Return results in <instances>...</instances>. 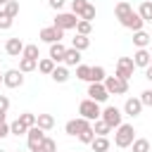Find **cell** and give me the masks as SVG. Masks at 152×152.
Segmentation results:
<instances>
[{"label":"cell","mask_w":152,"mask_h":152,"mask_svg":"<svg viewBox=\"0 0 152 152\" xmlns=\"http://www.w3.org/2000/svg\"><path fill=\"white\" fill-rule=\"evenodd\" d=\"M64 52H66V45H64V43H52V45H50V50H48V57H50L55 64H62Z\"/></svg>","instance_id":"2e32d148"},{"label":"cell","mask_w":152,"mask_h":152,"mask_svg":"<svg viewBox=\"0 0 152 152\" xmlns=\"http://www.w3.org/2000/svg\"><path fill=\"white\" fill-rule=\"evenodd\" d=\"M2 12H5L7 17H12V19H14V17L19 14V0H10V2L2 7Z\"/></svg>","instance_id":"1f68e13d"},{"label":"cell","mask_w":152,"mask_h":152,"mask_svg":"<svg viewBox=\"0 0 152 152\" xmlns=\"http://www.w3.org/2000/svg\"><path fill=\"white\" fill-rule=\"evenodd\" d=\"M7 135H10V124L7 121H0V140L7 138Z\"/></svg>","instance_id":"ee69618b"},{"label":"cell","mask_w":152,"mask_h":152,"mask_svg":"<svg viewBox=\"0 0 152 152\" xmlns=\"http://www.w3.org/2000/svg\"><path fill=\"white\" fill-rule=\"evenodd\" d=\"M109 138H104V135H95L93 138V142H90V147H93V152H109Z\"/></svg>","instance_id":"7402d4cb"},{"label":"cell","mask_w":152,"mask_h":152,"mask_svg":"<svg viewBox=\"0 0 152 152\" xmlns=\"http://www.w3.org/2000/svg\"><path fill=\"white\" fill-rule=\"evenodd\" d=\"M88 5H90V0H71V12H74L76 17H81Z\"/></svg>","instance_id":"e575fe53"},{"label":"cell","mask_w":152,"mask_h":152,"mask_svg":"<svg viewBox=\"0 0 152 152\" xmlns=\"http://www.w3.org/2000/svg\"><path fill=\"white\" fill-rule=\"evenodd\" d=\"M150 66H152V55H150Z\"/></svg>","instance_id":"c3c4849f"},{"label":"cell","mask_w":152,"mask_h":152,"mask_svg":"<svg viewBox=\"0 0 152 152\" xmlns=\"http://www.w3.org/2000/svg\"><path fill=\"white\" fill-rule=\"evenodd\" d=\"M104 78H107V71H104V66H100V64L90 66V83H102Z\"/></svg>","instance_id":"484cf974"},{"label":"cell","mask_w":152,"mask_h":152,"mask_svg":"<svg viewBox=\"0 0 152 152\" xmlns=\"http://www.w3.org/2000/svg\"><path fill=\"white\" fill-rule=\"evenodd\" d=\"M0 152H5V150H2V147H0Z\"/></svg>","instance_id":"f907efd6"},{"label":"cell","mask_w":152,"mask_h":152,"mask_svg":"<svg viewBox=\"0 0 152 152\" xmlns=\"http://www.w3.org/2000/svg\"><path fill=\"white\" fill-rule=\"evenodd\" d=\"M142 102H140V97H126V102H124V107H121V112H124V116H131V119H135V116H140L142 114Z\"/></svg>","instance_id":"7c38bea8"},{"label":"cell","mask_w":152,"mask_h":152,"mask_svg":"<svg viewBox=\"0 0 152 152\" xmlns=\"http://www.w3.org/2000/svg\"><path fill=\"white\" fill-rule=\"evenodd\" d=\"M43 140H45V131H43V128H38V126H31V128H28V133H26L28 152H38V150H40V145H43Z\"/></svg>","instance_id":"8992f818"},{"label":"cell","mask_w":152,"mask_h":152,"mask_svg":"<svg viewBox=\"0 0 152 152\" xmlns=\"http://www.w3.org/2000/svg\"><path fill=\"white\" fill-rule=\"evenodd\" d=\"M76 24H78V17H76L74 12H57V17H55V21H52V26H57V28H62V31L76 28Z\"/></svg>","instance_id":"52a82bcc"},{"label":"cell","mask_w":152,"mask_h":152,"mask_svg":"<svg viewBox=\"0 0 152 152\" xmlns=\"http://www.w3.org/2000/svg\"><path fill=\"white\" fill-rule=\"evenodd\" d=\"M150 55H152V52H150L147 48L135 50V52H133V57H131V59H133V64H135V69H147V66H150Z\"/></svg>","instance_id":"9a60e30c"},{"label":"cell","mask_w":152,"mask_h":152,"mask_svg":"<svg viewBox=\"0 0 152 152\" xmlns=\"http://www.w3.org/2000/svg\"><path fill=\"white\" fill-rule=\"evenodd\" d=\"M140 102H142V107H152V88L140 93Z\"/></svg>","instance_id":"b9f144b4"},{"label":"cell","mask_w":152,"mask_h":152,"mask_svg":"<svg viewBox=\"0 0 152 152\" xmlns=\"http://www.w3.org/2000/svg\"><path fill=\"white\" fill-rule=\"evenodd\" d=\"M86 95H88L93 102H97V104H102V102H107V100H109V93H107L104 83H88Z\"/></svg>","instance_id":"30bf717a"},{"label":"cell","mask_w":152,"mask_h":152,"mask_svg":"<svg viewBox=\"0 0 152 152\" xmlns=\"http://www.w3.org/2000/svg\"><path fill=\"white\" fill-rule=\"evenodd\" d=\"M150 40H152V36L142 28V31H135L133 33V45H135V50H142V48H150Z\"/></svg>","instance_id":"e0dca14e"},{"label":"cell","mask_w":152,"mask_h":152,"mask_svg":"<svg viewBox=\"0 0 152 152\" xmlns=\"http://www.w3.org/2000/svg\"><path fill=\"white\" fill-rule=\"evenodd\" d=\"M93 133H95V135H104V138H107V135L112 133V128H109L102 119H97V121H93Z\"/></svg>","instance_id":"f546056e"},{"label":"cell","mask_w":152,"mask_h":152,"mask_svg":"<svg viewBox=\"0 0 152 152\" xmlns=\"http://www.w3.org/2000/svg\"><path fill=\"white\" fill-rule=\"evenodd\" d=\"M2 86L5 88H21L24 86V74L19 69H7L2 71Z\"/></svg>","instance_id":"8fae6325"},{"label":"cell","mask_w":152,"mask_h":152,"mask_svg":"<svg viewBox=\"0 0 152 152\" xmlns=\"http://www.w3.org/2000/svg\"><path fill=\"white\" fill-rule=\"evenodd\" d=\"M14 152H21V150H14Z\"/></svg>","instance_id":"816d5d0a"},{"label":"cell","mask_w":152,"mask_h":152,"mask_svg":"<svg viewBox=\"0 0 152 152\" xmlns=\"http://www.w3.org/2000/svg\"><path fill=\"white\" fill-rule=\"evenodd\" d=\"M0 83H2V74H0Z\"/></svg>","instance_id":"681fc988"},{"label":"cell","mask_w":152,"mask_h":152,"mask_svg":"<svg viewBox=\"0 0 152 152\" xmlns=\"http://www.w3.org/2000/svg\"><path fill=\"white\" fill-rule=\"evenodd\" d=\"M145 78H147V81H152V66H147V69H145Z\"/></svg>","instance_id":"f6af8a7d"},{"label":"cell","mask_w":152,"mask_h":152,"mask_svg":"<svg viewBox=\"0 0 152 152\" xmlns=\"http://www.w3.org/2000/svg\"><path fill=\"white\" fill-rule=\"evenodd\" d=\"M48 5H50L55 12H62V7L66 5V0H48Z\"/></svg>","instance_id":"7bdbcfd3"},{"label":"cell","mask_w":152,"mask_h":152,"mask_svg":"<svg viewBox=\"0 0 152 152\" xmlns=\"http://www.w3.org/2000/svg\"><path fill=\"white\" fill-rule=\"evenodd\" d=\"M78 36H90V31H93V24L90 21H83V19H78V24H76V28H74Z\"/></svg>","instance_id":"d6a6232c"},{"label":"cell","mask_w":152,"mask_h":152,"mask_svg":"<svg viewBox=\"0 0 152 152\" xmlns=\"http://www.w3.org/2000/svg\"><path fill=\"white\" fill-rule=\"evenodd\" d=\"M76 78L90 83V66H88V64H78V66H76Z\"/></svg>","instance_id":"836d02e7"},{"label":"cell","mask_w":152,"mask_h":152,"mask_svg":"<svg viewBox=\"0 0 152 152\" xmlns=\"http://www.w3.org/2000/svg\"><path fill=\"white\" fill-rule=\"evenodd\" d=\"M7 2H10V0H0V10H2V7L7 5Z\"/></svg>","instance_id":"bcb514c9"},{"label":"cell","mask_w":152,"mask_h":152,"mask_svg":"<svg viewBox=\"0 0 152 152\" xmlns=\"http://www.w3.org/2000/svg\"><path fill=\"white\" fill-rule=\"evenodd\" d=\"M12 24H14V19H12V17H7V14L0 10V31H7V28H12Z\"/></svg>","instance_id":"ab89813d"},{"label":"cell","mask_w":152,"mask_h":152,"mask_svg":"<svg viewBox=\"0 0 152 152\" xmlns=\"http://www.w3.org/2000/svg\"><path fill=\"white\" fill-rule=\"evenodd\" d=\"M55 66H57V64H55L50 57H40V59H38V71H40V74H48V76H50Z\"/></svg>","instance_id":"83f0119b"},{"label":"cell","mask_w":152,"mask_h":152,"mask_svg":"<svg viewBox=\"0 0 152 152\" xmlns=\"http://www.w3.org/2000/svg\"><path fill=\"white\" fill-rule=\"evenodd\" d=\"M100 114H102V107H100L97 102H93L90 97H86V100H81V102H78V116H81V119L97 121V119H100Z\"/></svg>","instance_id":"7a4b0ae2"},{"label":"cell","mask_w":152,"mask_h":152,"mask_svg":"<svg viewBox=\"0 0 152 152\" xmlns=\"http://www.w3.org/2000/svg\"><path fill=\"white\" fill-rule=\"evenodd\" d=\"M95 14H97V12H95V5L90 2V5H88V7L83 10V14H81L78 19H83V21H90V24H93V19H95Z\"/></svg>","instance_id":"8d00e7d4"},{"label":"cell","mask_w":152,"mask_h":152,"mask_svg":"<svg viewBox=\"0 0 152 152\" xmlns=\"http://www.w3.org/2000/svg\"><path fill=\"white\" fill-rule=\"evenodd\" d=\"M150 36H152V33H150ZM150 52H152V40H150Z\"/></svg>","instance_id":"7dc6e473"},{"label":"cell","mask_w":152,"mask_h":152,"mask_svg":"<svg viewBox=\"0 0 152 152\" xmlns=\"http://www.w3.org/2000/svg\"><path fill=\"white\" fill-rule=\"evenodd\" d=\"M86 128H93V121H88V119H81V116H76V119H69L66 124H64V133L66 135H71V138H76L81 131H86Z\"/></svg>","instance_id":"5b68a950"},{"label":"cell","mask_w":152,"mask_h":152,"mask_svg":"<svg viewBox=\"0 0 152 152\" xmlns=\"http://www.w3.org/2000/svg\"><path fill=\"white\" fill-rule=\"evenodd\" d=\"M38 152H57V142L52 140V138H48L45 135V140H43V145H40V150Z\"/></svg>","instance_id":"f35d334b"},{"label":"cell","mask_w":152,"mask_h":152,"mask_svg":"<svg viewBox=\"0 0 152 152\" xmlns=\"http://www.w3.org/2000/svg\"><path fill=\"white\" fill-rule=\"evenodd\" d=\"M138 14H140V19L147 24V21H152V0H142L140 5H138V10H135Z\"/></svg>","instance_id":"603a6c76"},{"label":"cell","mask_w":152,"mask_h":152,"mask_svg":"<svg viewBox=\"0 0 152 152\" xmlns=\"http://www.w3.org/2000/svg\"><path fill=\"white\" fill-rule=\"evenodd\" d=\"M133 71H135V64H133L131 57H119V59H116V74H114V76H119V78H124V81H131Z\"/></svg>","instance_id":"9c48e42d"},{"label":"cell","mask_w":152,"mask_h":152,"mask_svg":"<svg viewBox=\"0 0 152 152\" xmlns=\"http://www.w3.org/2000/svg\"><path fill=\"white\" fill-rule=\"evenodd\" d=\"M36 69H38V59L19 57V71H21V74H28V71H36Z\"/></svg>","instance_id":"d4e9b609"},{"label":"cell","mask_w":152,"mask_h":152,"mask_svg":"<svg viewBox=\"0 0 152 152\" xmlns=\"http://www.w3.org/2000/svg\"><path fill=\"white\" fill-rule=\"evenodd\" d=\"M71 48H74V50H78V52H83V50H88V48H90V38H88V36H78V33H76V36L71 38Z\"/></svg>","instance_id":"cb8c5ba5"},{"label":"cell","mask_w":152,"mask_h":152,"mask_svg":"<svg viewBox=\"0 0 152 152\" xmlns=\"http://www.w3.org/2000/svg\"><path fill=\"white\" fill-rule=\"evenodd\" d=\"M81 52L78 50H74V48H66V52H64V59H62V64L64 66H78L81 64Z\"/></svg>","instance_id":"ac0fdd59"},{"label":"cell","mask_w":152,"mask_h":152,"mask_svg":"<svg viewBox=\"0 0 152 152\" xmlns=\"http://www.w3.org/2000/svg\"><path fill=\"white\" fill-rule=\"evenodd\" d=\"M21 57H28V59H40V50H38V45H36V43H26V45H24Z\"/></svg>","instance_id":"4316f807"},{"label":"cell","mask_w":152,"mask_h":152,"mask_svg":"<svg viewBox=\"0 0 152 152\" xmlns=\"http://www.w3.org/2000/svg\"><path fill=\"white\" fill-rule=\"evenodd\" d=\"M7 109H10V97L7 95H0V121H5Z\"/></svg>","instance_id":"60d3db41"},{"label":"cell","mask_w":152,"mask_h":152,"mask_svg":"<svg viewBox=\"0 0 152 152\" xmlns=\"http://www.w3.org/2000/svg\"><path fill=\"white\" fill-rule=\"evenodd\" d=\"M131 12H133V5H131L128 0H119V2L114 5V14H116V19H119V21H121V19H126Z\"/></svg>","instance_id":"d6986e66"},{"label":"cell","mask_w":152,"mask_h":152,"mask_svg":"<svg viewBox=\"0 0 152 152\" xmlns=\"http://www.w3.org/2000/svg\"><path fill=\"white\" fill-rule=\"evenodd\" d=\"M26 133H28V128H26L19 119H14V121L10 124V135H17V138H19V135H26Z\"/></svg>","instance_id":"f1b7e54d"},{"label":"cell","mask_w":152,"mask_h":152,"mask_svg":"<svg viewBox=\"0 0 152 152\" xmlns=\"http://www.w3.org/2000/svg\"><path fill=\"white\" fill-rule=\"evenodd\" d=\"M76 138H78L83 145H90V142H93V138H95V133H93V128H86V131H81Z\"/></svg>","instance_id":"74e56055"},{"label":"cell","mask_w":152,"mask_h":152,"mask_svg":"<svg viewBox=\"0 0 152 152\" xmlns=\"http://www.w3.org/2000/svg\"><path fill=\"white\" fill-rule=\"evenodd\" d=\"M24 45H26V43H24L21 38H17V36H14V38H7V40H5V52H7L10 57H21Z\"/></svg>","instance_id":"5bb4252c"},{"label":"cell","mask_w":152,"mask_h":152,"mask_svg":"<svg viewBox=\"0 0 152 152\" xmlns=\"http://www.w3.org/2000/svg\"><path fill=\"white\" fill-rule=\"evenodd\" d=\"M121 26L135 33V31H142V26H145V21H142V19H140V14H138V12L133 10V12H131V14L126 17V19H121Z\"/></svg>","instance_id":"4fadbf2b"},{"label":"cell","mask_w":152,"mask_h":152,"mask_svg":"<svg viewBox=\"0 0 152 152\" xmlns=\"http://www.w3.org/2000/svg\"><path fill=\"white\" fill-rule=\"evenodd\" d=\"M100 119H102V121L114 131V128H119V126L124 124V112H121L119 107H114V104H107V107H102Z\"/></svg>","instance_id":"3957f363"},{"label":"cell","mask_w":152,"mask_h":152,"mask_svg":"<svg viewBox=\"0 0 152 152\" xmlns=\"http://www.w3.org/2000/svg\"><path fill=\"white\" fill-rule=\"evenodd\" d=\"M133 140H135V128H133V124H121L119 128H114V145H116V147L126 150V147H131Z\"/></svg>","instance_id":"6da1fadb"},{"label":"cell","mask_w":152,"mask_h":152,"mask_svg":"<svg viewBox=\"0 0 152 152\" xmlns=\"http://www.w3.org/2000/svg\"><path fill=\"white\" fill-rule=\"evenodd\" d=\"M38 38H40L43 43H48V45H52V43H62L64 31H62V28H57V26H43V28H40V33H38Z\"/></svg>","instance_id":"ba28073f"},{"label":"cell","mask_w":152,"mask_h":152,"mask_svg":"<svg viewBox=\"0 0 152 152\" xmlns=\"http://www.w3.org/2000/svg\"><path fill=\"white\" fill-rule=\"evenodd\" d=\"M26 128H31V126H36V114H31V112H21L19 116H17Z\"/></svg>","instance_id":"d590c367"},{"label":"cell","mask_w":152,"mask_h":152,"mask_svg":"<svg viewBox=\"0 0 152 152\" xmlns=\"http://www.w3.org/2000/svg\"><path fill=\"white\" fill-rule=\"evenodd\" d=\"M131 150L133 152H150V140L147 138H135L131 142Z\"/></svg>","instance_id":"4dcf8cb0"},{"label":"cell","mask_w":152,"mask_h":152,"mask_svg":"<svg viewBox=\"0 0 152 152\" xmlns=\"http://www.w3.org/2000/svg\"><path fill=\"white\" fill-rule=\"evenodd\" d=\"M36 126L43 131H52L55 128V116L52 114H36Z\"/></svg>","instance_id":"44dd1931"},{"label":"cell","mask_w":152,"mask_h":152,"mask_svg":"<svg viewBox=\"0 0 152 152\" xmlns=\"http://www.w3.org/2000/svg\"><path fill=\"white\" fill-rule=\"evenodd\" d=\"M50 78H52L55 83H66V81H69V66H64V64H57V66L52 69Z\"/></svg>","instance_id":"ffe728a7"},{"label":"cell","mask_w":152,"mask_h":152,"mask_svg":"<svg viewBox=\"0 0 152 152\" xmlns=\"http://www.w3.org/2000/svg\"><path fill=\"white\" fill-rule=\"evenodd\" d=\"M102 83H104V88H107L109 95H126L128 93V81H124L119 76H107Z\"/></svg>","instance_id":"277c9868"}]
</instances>
